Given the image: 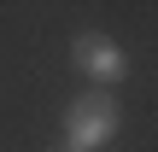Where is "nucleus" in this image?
<instances>
[{
    "mask_svg": "<svg viewBox=\"0 0 158 152\" xmlns=\"http://www.w3.org/2000/svg\"><path fill=\"white\" fill-rule=\"evenodd\" d=\"M117 135V100L111 94H76L70 111H64V146L94 152Z\"/></svg>",
    "mask_w": 158,
    "mask_h": 152,
    "instance_id": "obj_1",
    "label": "nucleus"
},
{
    "mask_svg": "<svg viewBox=\"0 0 158 152\" xmlns=\"http://www.w3.org/2000/svg\"><path fill=\"white\" fill-rule=\"evenodd\" d=\"M70 59H76V70H88L94 82H123V76H129L123 47H117L111 35H100V29H82V35L70 41Z\"/></svg>",
    "mask_w": 158,
    "mask_h": 152,
    "instance_id": "obj_2",
    "label": "nucleus"
},
{
    "mask_svg": "<svg viewBox=\"0 0 158 152\" xmlns=\"http://www.w3.org/2000/svg\"><path fill=\"white\" fill-rule=\"evenodd\" d=\"M59 152H76V146H59Z\"/></svg>",
    "mask_w": 158,
    "mask_h": 152,
    "instance_id": "obj_3",
    "label": "nucleus"
}]
</instances>
